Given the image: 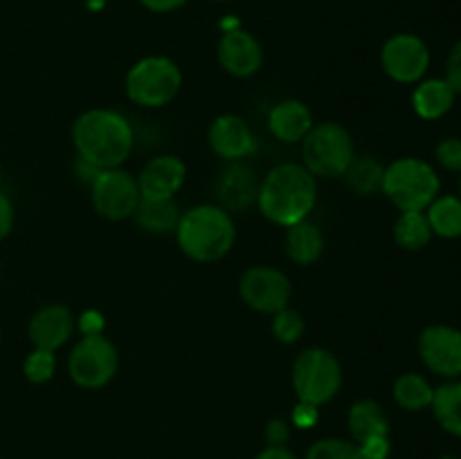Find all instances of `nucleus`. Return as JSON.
<instances>
[{
  "label": "nucleus",
  "mask_w": 461,
  "mask_h": 459,
  "mask_svg": "<svg viewBox=\"0 0 461 459\" xmlns=\"http://www.w3.org/2000/svg\"><path fill=\"white\" fill-rule=\"evenodd\" d=\"M72 144L81 160L97 169H115L129 160L135 144L131 122L111 108H90L72 124Z\"/></svg>",
  "instance_id": "nucleus-1"
},
{
  "label": "nucleus",
  "mask_w": 461,
  "mask_h": 459,
  "mask_svg": "<svg viewBox=\"0 0 461 459\" xmlns=\"http://www.w3.org/2000/svg\"><path fill=\"white\" fill-rule=\"evenodd\" d=\"M259 210L270 223L291 228L309 219L318 202V178L297 162H284L268 171L257 194Z\"/></svg>",
  "instance_id": "nucleus-2"
},
{
  "label": "nucleus",
  "mask_w": 461,
  "mask_h": 459,
  "mask_svg": "<svg viewBox=\"0 0 461 459\" xmlns=\"http://www.w3.org/2000/svg\"><path fill=\"white\" fill-rule=\"evenodd\" d=\"M176 238L189 259L198 264H214L232 250L237 230L230 212L205 202L180 214Z\"/></svg>",
  "instance_id": "nucleus-3"
},
{
  "label": "nucleus",
  "mask_w": 461,
  "mask_h": 459,
  "mask_svg": "<svg viewBox=\"0 0 461 459\" xmlns=\"http://www.w3.org/2000/svg\"><path fill=\"white\" fill-rule=\"evenodd\" d=\"M441 180L435 166L421 158H399L385 166L383 189L392 205L401 212H426L428 205L439 196Z\"/></svg>",
  "instance_id": "nucleus-4"
},
{
  "label": "nucleus",
  "mask_w": 461,
  "mask_h": 459,
  "mask_svg": "<svg viewBox=\"0 0 461 459\" xmlns=\"http://www.w3.org/2000/svg\"><path fill=\"white\" fill-rule=\"evenodd\" d=\"M302 158L315 178H342L356 158L354 140L338 122L313 124L309 135L302 140Z\"/></svg>",
  "instance_id": "nucleus-5"
},
{
  "label": "nucleus",
  "mask_w": 461,
  "mask_h": 459,
  "mask_svg": "<svg viewBox=\"0 0 461 459\" xmlns=\"http://www.w3.org/2000/svg\"><path fill=\"white\" fill-rule=\"evenodd\" d=\"M126 97L142 108H162L183 88V72L169 57H144L129 68Z\"/></svg>",
  "instance_id": "nucleus-6"
},
{
  "label": "nucleus",
  "mask_w": 461,
  "mask_h": 459,
  "mask_svg": "<svg viewBox=\"0 0 461 459\" xmlns=\"http://www.w3.org/2000/svg\"><path fill=\"white\" fill-rule=\"evenodd\" d=\"M293 390L302 403L315 408L336 399L342 387V364L336 356L322 346L304 349L293 363Z\"/></svg>",
  "instance_id": "nucleus-7"
},
{
  "label": "nucleus",
  "mask_w": 461,
  "mask_h": 459,
  "mask_svg": "<svg viewBox=\"0 0 461 459\" xmlns=\"http://www.w3.org/2000/svg\"><path fill=\"white\" fill-rule=\"evenodd\" d=\"M120 367L117 346L104 333L84 336L68 356V374L84 390H99L115 378Z\"/></svg>",
  "instance_id": "nucleus-8"
},
{
  "label": "nucleus",
  "mask_w": 461,
  "mask_h": 459,
  "mask_svg": "<svg viewBox=\"0 0 461 459\" xmlns=\"http://www.w3.org/2000/svg\"><path fill=\"white\" fill-rule=\"evenodd\" d=\"M90 196L99 216L108 220H124L133 216L142 194L138 187V176L115 166L99 171L95 183L90 184Z\"/></svg>",
  "instance_id": "nucleus-9"
},
{
  "label": "nucleus",
  "mask_w": 461,
  "mask_h": 459,
  "mask_svg": "<svg viewBox=\"0 0 461 459\" xmlns=\"http://www.w3.org/2000/svg\"><path fill=\"white\" fill-rule=\"evenodd\" d=\"M239 295L250 309L275 315L288 306L293 286L284 270L275 266H252L239 279Z\"/></svg>",
  "instance_id": "nucleus-10"
},
{
  "label": "nucleus",
  "mask_w": 461,
  "mask_h": 459,
  "mask_svg": "<svg viewBox=\"0 0 461 459\" xmlns=\"http://www.w3.org/2000/svg\"><path fill=\"white\" fill-rule=\"evenodd\" d=\"M381 66L396 84H419L430 68V50L421 36L401 32L383 45Z\"/></svg>",
  "instance_id": "nucleus-11"
},
{
  "label": "nucleus",
  "mask_w": 461,
  "mask_h": 459,
  "mask_svg": "<svg viewBox=\"0 0 461 459\" xmlns=\"http://www.w3.org/2000/svg\"><path fill=\"white\" fill-rule=\"evenodd\" d=\"M419 356L437 376L461 378V331L448 324H430L419 336Z\"/></svg>",
  "instance_id": "nucleus-12"
},
{
  "label": "nucleus",
  "mask_w": 461,
  "mask_h": 459,
  "mask_svg": "<svg viewBox=\"0 0 461 459\" xmlns=\"http://www.w3.org/2000/svg\"><path fill=\"white\" fill-rule=\"evenodd\" d=\"M219 63L228 75L246 79V76L257 75L264 66V48L255 34L234 27L221 36Z\"/></svg>",
  "instance_id": "nucleus-13"
},
{
  "label": "nucleus",
  "mask_w": 461,
  "mask_h": 459,
  "mask_svg": "<svg viewBox=\"0 0 461 459\" xmlns=\"http://www.w3.org/2000/svg\"><path fill=\"white\" fill-rule=\"evenodd\" d=\"M207 140H210L212 151L228 162L243 160V158L252 156L257 148L255 133L248 126V122L243 117L232 115V112L216 117L212 122Z\"/></svg>",
  "instance_id": "nucleus-14"
},
{
  "label": "nucleus",
  "mask_w": 461,
  "mask_h": 459,
  "mask_svg": "<svg viewBox=\"0 0 461 459\" xmlns=\"http://www.w3.org/2000/svg\"><path fill=\"white\" fill-rule=\"evenodd\" d=\"M77 328L72 310L63 304H48L36 310L30 320V342L34 349L57 351L66 345Z\"/></svg>",
  "instance_id": "nucleus-15"
},
{
  "label": "nucleus",
  "mask_w": 461,
  "mask_h": 459,
  "mask_svg": "<svg viewBox=\"0 0 461 459\" xmlns=\"http://www.w3.org/2000/svg\"><path fill=\"white\" fill-rule=\"evenodd\" d=\"M187 166L178 156L151 158L138 176L142 198H174L183 189Z\"/></svg>",
  "instance_id": "nucleus-16"
},
{
  "label": "nucleus",
  "mask_w": 461,
  "mask_h": 459,
  "mask_svg": "<svg viewBox=\"0 0 461 459\" xmlns=\"http://www.w3.org/2000/svg\"><path fill=\"white\" fill-rule=\"evenodd\" d=\"M257 194H259V183H257L255 169L243 165L241 160L230 162L216 180V196L225 212L246 210L257 201Z\"/></svg>",
  "instance_id": "nucleus-17"
},
{
  "label": "nucleus",
  "mask_w": 461,
  "mask_h": 459,
  "mask_svg": "<svg viewBox=\"0 0 461 459\" xmlns=\"http://www.w3.org/2000/svg\"><path fill=\"white\" fill-rule=\"evenodd\" d=\"M268 129L275 140L284 144H297L313 129V115L300 99H284L268 112Z\"/></svg>",
  "instance_id": "nucleus-18"
},
{
  "label": "nucleus",
  "mask_w": 461,
  "mask_h": 459,
  "mask_svg": "<svg viewBox=\"0 0 461 459\" xmlns=\"http://www.w3.org/2000/svg\"><path fill=\"white\" fill-rule=\"evenodd\" d=\"M457 93L446 79H421L412 93V108L421 120H439L446 112L453 111Z\"/></svg>",
  "instance_id": "nucleus-19"
},
{
  "label": "nucleus",
  "mask_w": 461,
  "mask_h": 459,
  "mask_svg": "<svg viewBox=\"0 0 461 459\" xmlns=\"http://www.w3.org/2000/svg\"><path fill=\"white\" fill-rule=\"evenodd\" d=\"M180 214L174 198H140L131 219L149 234H171L178 228Z\"/></svg>",
  "instance_id": "nucleus-20"
},
{
  "label": "nucleus",
  "mask_w": 461,
  "mask_h": 459,
  "mask_svg": "<svg viewBox=\"0 0 461 459\" xmlns=\"http://www.w3.org/2000/svg\"><path fill=\"white\" fill-rule=\"evenodd\" d=\"M284 248H286L288 259L300 266H311L322 256L324 252V234L322 230L309 219L286 228L284 237Z\"/></svg>",
  "instance_id": "nucleus-21"
},
{
  "label": "nucleus",
  "mask_w": 461,
  "mask_h": 459,
  "mask_svg": "<svg viewBox=\"0 0 461 459\" xmlns=\"http://www.w3.org/2000/svg\"><path fill=\"white\" fill-rule=\"evenodd\" d=\"M347 426L354 436V444H363L374 436H390V418H387L385 410L372 399H363L351 405Z\"/></svg>",
  "instance_id": "nucleus-22"
},
{
  "label": "nucleus",
  "mask_w": 461,
  "mask_h": 459,
  "mask_svg": "<svg viewBox=\"0 0 461 459\" xmlns=\"http://www.w3.org/2000/svg\"><path fill=\"white\" fill-rule=\"evenodd\" d=\"M437 423L444 428L448 435L461 439V378L446 381L435 390L430 405Z\"/></svg>",
  "instance_id": "nucleus-23"
},
{
  "label": "nucleus",
  "mask_w": 461,
  "mask_h": 459,
  "mask_svg": "<svg viewBox=\"0 0 461 459\" xmlns=\"http://www.w3.org/2000/svg\"><path fill=\"white\" fill-rule=\"evenodd\" d=\"M394 400L408 412H421L432 405V396H435V387L430 385L426 376L417 372L401 374L394 381Z\"/></svg>",
  "instance_id": "nucleus-24"
},
{
  "label": "nucleus",
  "mask_w": 461,
  "mask_h": 459,
  "mask_svg": "<svg viewBox=\"0 0 461 459\" xmlns=\"http://www.w3.org/2000/svg\"><path fill=\"white\" fill-rule=\"evenodd\" d=\"M428 223L432 234L441 238H459L461 237V198L446 194L437 196L426 210Z\"/></svg>",
  "instance_id": "nucleus-25"
},
{
  "label": "nucleus",
  "mask_w": 461,
  "mask_h": 459,
  "mask_svg": "<svg viewBox=\"0 0 461 459\" xmlns=\"http://www.w3.org/2000/svg\"><path fill=\"white\" fill-rule=\"evenodd\" d=\"M432 234L430 223H428L426 212H401L394 223V241L403 250L419 252L430 243Z\"/></svg>",
  "instance_id": "nucleus-26"
},
{
  "label": "nucleus",
  "mask_w": 461,
  "mask_h": 459,
  "mask_svg": "<svg viewBox=\"0 0 461 459\" xmlns=\"http://www.w3.org/2000/svg\"><path fill=\"white\" fill-rule=\"evenodd\" d=\"M383 176H385V166L376 158L363 156L354 158L342 178L349 184L351 192L360 194V196H372L383 189Z\"/></svg>",
  "instance_id": "nucleus-27"
},
{
  "label": "nucleus",
  "mask_w": 461,
  "mask_h": 459,
  "mask_svg": "<svg viewBox=\"0 0 461 459\" xmlns=\"http://www.w3.org/2000/svg\"><path fill=\"white\" fill-rule=\"evenodd\" d=\"M304 318L295 309H282L273 315V336L282 345H295L304 336Z\"/></svg>",
  "instance_id": "nucleus-28"
},
{
  "label": "nucleus",
  "mask_w": 461,
  "mask_h": 459,
  "mask_svg": "<svg viewBox=\"0 0 461 459\" xmlns=\"http://www.w3.org/2000/svg\"><path fill=\"white\" fill-rule=\"evenodd\" d=\"M54 372H57V356H54V351L34 349L32 354H27L25 363H23V374L34 385L48 382L54 376Z\"/></svg>",
  "instance_id": "nucleus-29"
},
{
  "label": "nucleus",
  "mask_w": 461,
  "mask_h": 459,
  "mask_svg": "<svg viewBox=\"0 0 461 459\" xmlns=\"http://www.w3.org/2000/svg\"><path fill=\"white\" fill-rule=\"evenodd\" d=\"M306 459H365L358 444L345 439H320L306 453Z\"/></svg>",
  "instance_id": "nucleus-30"
},
{
  "label": "nucleus",
  "mask_w": 461,
  "mask_h": 459,
  "mask_svg": "<svg viewBox=\"0 0 461 459\" xmlns=\"http://www.w3.org/2000/svg\"><path fill=\"white\" fill-rule=\"evenodd\" d=\"M435 158L446 171L461 174V138H444L435 148Z\"/></svg>",
  "instance_id": "nucleus-31"
},
{
  "label": "nucleus",
  "mask_w": 461,
  "mask_h": 459,
  "mask_svg": "<svg viewBox=\"0 0 461 459\" xmlns=\"http://www.w3.org/2000/svg\"><path fill=\"white\" fill-rule=\"evenodd\" d=\"M446 81L453 86V90L461 94V39L450 48L448 58H446Z\"/></svg>",
  "instance_id": "nucleus-32"
},
{
  "label": "nucleus",
  "mask_w": 461,
  "mask_h": 459,
  "mask_svg": "<svg viewBox=\"0 0 461 459\" xmlns=\"http://www.w3.org/2000/svg\"><path fill=\"white\" fill-rule=\"evenodd\" d=\"M365 459H387L390 454V436H374V439L358 444Z\"/></svg>",
  "instance_id": "nucleus-33"
},
{
  "label": "nucleus",
  "mask_w": 461,
  "mask_h": 459,
  "mask_svg": "<svg viewBox=\"0 0 461 459\" xmlns=\"http://www.w3.org/2000/svg\"><path fill=\"white\" fill-rule=\"evenodd\" d=\"M104 327H106L104 315L95 309L86 310V313H81V318L77 320V328H79L84 336H97V333H104Z\"/></svg>",
  "instance_id": "nucleus-34"
},
{
  "label": "nucleus",
  "mask_w": 461,
  "mask_h": 459,
  "mask_svg": "<svg viewBox=\"0 0 461 459\" xmlns=\"http://www.w3.org/2000/svg\"><path fill=\"white\" fill-rule=\"evenodd\" d=\"M320 408H315V405L311 403H297L295 410H293V423H295L297 428H304V430H309V428H313L315 423H318L320 418Z\"/></svg>",
  "instance_id": "nucleus-35"
},
{
  "label": "nucleus",
  "mask_w": 461,
  "mask_h": 459,
  "mask_svg": "<svg viewBox=\"0 0 461 459\" xmlns=\"http://www.w3.org/2000/svg\"><path fill=\"white\" fill-rule=\"evenodd\" d=\"M14 230V205L9 201L7 194L0 189V241L9 237V232Z\"/></svg>",
  "instance_id": "nucleus-36"
},
{
  "label": "nucleus",
  "mask_w": 461,
  "mask_h": 459,
  "mask_svg": "<svg viewBox=\"0 0 461 459\" xmlns=\"http://www.w3.org/2000/svg\"><path fill=\"white\" fill-rule=\"evenodd\" d=\"M288 439V426L286 421H282V418H273V421H268V426H266V441H268L270 446H284Z\"/></svg>",
  "instance_id": "nucleus-37"
},
{
  "label": "nucleus",
  "mask_w": 461,
  "mask_h": 459,
  "mask_svg": "<svg viewBox=\"0 0 461 459\" xmlns=\"http://www.w3.org/2000/svg\"><path fill=\"white\" fill-rule=\"evenodd\" d=\"M142 7H147L149 12H156V14H169L180 9L183 4H187V0H140Z\"/></svg>",
  "instance_id": "nucleus-38"
},
{
  "label": "nucleus",
  "mask_w": 461,
  "mask_h": 459,
  "mask_svg": "<svg viewBox=\"0 0 461 459\" xmlns=\"http://www.w3.org/2000/svg\"><path fill=\"white\" fill-rule=\"evenodd\" d=\"M255 459H297L286 446H268L266 450H261Z\"/></svg>",
  "instance_id": "nucleus-39"
},
{
  "label": "nucleus",
  "mask_w": 461,
  "mask_h": 459,
  "mask_svg": "<svg viewBox=\"0 0 461 459\" xmlns=\"http://www.w3.org/2000/svg\"><path fill=\"white\" fill-rule=\"evenodd\" d=\"M439 459H457V457H453V454H444V457H439Z\"/></svg>",
  "instance_id": "nucleus-40"
},
{
  "label": "nucleus",
  "mask_w": 461,
  "mask_h": 459,
  "mask_svg": "<svg viewBox=\"0 0 461 459\" xmlns=\"http://www.w3.org/2000/svg\"><path fill=\"white\" fill-rule=\"evenodd\" d=\"M212 3H228V0H212Z\"/></svg>",
  "instance_id": "nucleus-41"
},
{
  "label": "nucleus",
  "mask_w": 461,
  "mask_h": 459,
  "mask_svg": "<svg viewBox=\"0 0 461 459\" xmlns=\"http://www.w3.org/2000/svg\"><path fill=\"white\" fill-rule=\"evenodd\" d=\"M459 198H461V174H459Z\"/></svg>",
  "instance_id": "nucleus-42"
}]
</instances>
